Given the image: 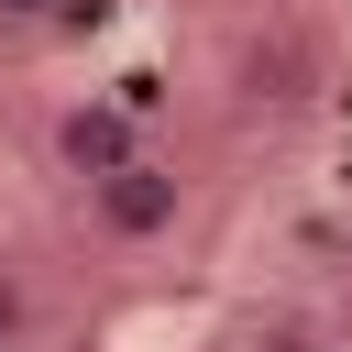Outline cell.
<instances>
[{"instance_id": "1", "label": "cell", "mask_w": 352, "mask_h": 352, "mask_svg": "<svg viewBox=\"0 0 352 352\" xmlns=\"http://www.w3.org/2000/svg\"><path fill=\"white\" fill-rule=\"evenodd\" d=\"M187 209H198V198H187V176H176L165 154H143V165L77 187V220H88L99 253H165V242L187 231Z\"/></svg>"}, {"instance_id": "2", "label": "cell", "mask_w": 352, "mask_h": 352, "mask_svg": "<svg viewBox=\"0 0 352 352\" xmlns=\"http://www.w3.org/2000/svg\"><path fill=\"white\" fill-rule=\"evenodd\" d=\"M154 154V132H143V110L132 99H55V121H44V165L66 176V187H99V176H121V165H143Z\"/></svg>"}, {"instance_id": "3", "label": "cell", "mask_w": 352, "mask_h": 352, "mask_svg": "<svg viewBox=\"0 0 352 352\" xmlns=\"http://www.w3.org/2000/svg\"><path fill=\"white\" fill-rule=\"evenodd\" d=\"M297 77H308V55H297L286 33H275V44L253 33V44L231 55V99H242V110H264V99H297Z\"/></svg>"}, {"instance_id": "4", "label": "cell", "mask_w": 352, "mask_h": 352, "mask_svg": "<svg viewBox=\"0 0 352 352\" xmlns=\"http://www.w3.org/2000/svg\"><path fill=\"white\" fill-rule=\"evenodd\" d=\"M33 330H44V286H33V264L0 253V352H22Z\"/></svg>"}, {"instance_id": "5", "label": "cell", "mask_w": 352, "mask_h": 352, "mask_svg": "<svg viewBox=\"0 0 352 352\" xmlns=\"http://www.w3.org/2000/svg\"><path fill=\"white\" fill-rule=\"evenodd\" d=\"M242 352H319V341H308L297 319H264V330H242Z\"/></svg>"}, {"instance_id": "6", "label": "cell", "mask_w": 352, "mask_h": 352, "mask_svg": "<svg viewBox=\"0 0 352 352\" xmlns=\"http://www.w3.org/2000/svg\"><path fill=\"white\" fill-rule=\"evenodd\" d=\"M66 0H0V22H55Z\"/></svg>"}]
</instances>
